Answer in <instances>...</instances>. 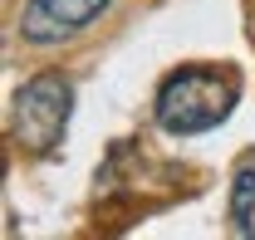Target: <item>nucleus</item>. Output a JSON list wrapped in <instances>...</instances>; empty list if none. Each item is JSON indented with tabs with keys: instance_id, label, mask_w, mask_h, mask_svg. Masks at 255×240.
Returning a JSON list of instances; mask_svg holds the SVG:
<instances>
[{
	"instance_id": "nucleus-1",
	"label": "nucleus",
	"mask_w": 255,
	"mask_h": 240,
	"mask_svg": "<svg viewBox=\"0 0 255 240\" xmlns=\"http://www.w3.org/2000/svg\"><path fill=\"white\" fill-rule=\"evenodd\" d=\"M241 103V74L226 64H187L157 84L152 122L167 137H201L221 127Z\"/></svg>"
},
{
	"instance_id": "nucleus-2",
	"label": "nucleus",
	"mask_w": 255,
	"mask_h": 240,
	"mask_svg": "<svg viewBox=\"0 0 255 240\" xmlns=\"http://www.w3.org/2000/svg\"><path fill=\"white\" fill-rule=\"evenodd\" d=\"M74 113V79L44 69L10 93V142L30 157H54Z\"/></svg>"
},
{
	"instance_id": "nucleus-3",
	"label": "nucleus",
	"mask_w": 255,
	"mask_h": 240,
	"mask_svg": "<svg viewBox=\"0 0 255 240\" xmlns=\"http://www.w3.org/2000/svg\"><path fill=\"white\" fill-rule=\"evenodd\" d=\"M108 5H113V0H25L15 30H20V39L34 44V49H54V44L79 39L89 25H98Z\"/></svg>"
},
{
	"instance_id": "nucleus-4",
	"label": "nucleus",
	"mask_w": 255,
	"mask_h": 240,
	"mask_svg": "<svg viewBox=\"0 0 255 240\" xmlns=\"http://www.w3.org/2000/svg\"><path fill=\"white\" fill-rule=\"evenodd\" d=\"M226 221H231V236H255V157H246L236 167V177H231Z\"/></svg>"
}]
</instances>
